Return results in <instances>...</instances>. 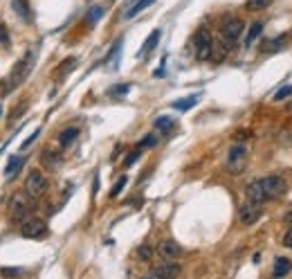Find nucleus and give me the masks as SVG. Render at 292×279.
<instances>
[{
	"label": "nucleus",
	"instance_id": "nucleus-1",
	"mask_svg": "<svg viewBox=\"0 0 292 279\" xmlns=\"http://www.w3.org/2000/svg\"><path fill=\"white\" fill-rule=\"evenodd\" d=\"M245 194L254 203H265V200H274L285 194V180L281 176H267L256 178L245 187Z\"/></svg>",
	"mask_w": 292,
	"mask_h": 279
},
{
	"label": "nucleus",
	"instance_id": "nucleus-2",
	"mask_svg": "<svg viewBox=\"0 0 292 279\" xmlns=\"http://www.w3.org/2000/svg\"><path fill=\"white\" fill-rule=\"evenodd\" d=\"M32 68H34V54L30 52V54H25L16 65H14L12 75L7 77V84H5V93H12V90H16L23 81H27Z\"/></svg>",
	"mask_w": 292,
	"mask_h": 279
},
{
	"label": "nucleus",
	"instance_id": "nucleus-3",
	"mask_svg": "<svg viewBox=\"0 0 292 279\" xmlns=\"http://www.w3.org/2000/svg\"><path fill=\"white\" fill-rule=\"evenodd\" d=\"M32 212H34V198L30 194H16L9 200V216L14 223H23L32 216Z\"/></svg>",
	"mask_w": 292,
	"mask_h": 279
},
{
	"label": "nucleus",
	"instance_id": "nucleus-4",
	"mask_svg": "<svg viewBox=\"0 0 292 279\" xmlns=\"http://www.w3.org/2000/svg\"><path fill=\"white\" fill-rule=\"evenodd\" d=\"M212 43H214V38H212V34H209V30L200 27V30L196 32V36H193V52H196V59L207 61L209 56H212Z\"/></svg>",
	"mask_w": 292,
	"mask_h": 279
},
{
	"label": "nucleus",
	"instance_id": "nucleus-5",
	"mask_svg": "<svg viewBox=\"0 0 292 279\" xmlns=\"http://www.w3.org/2000/svg\"><path fill=\"white\" fill-rule=\"evenodd\" d=\"M47 191V180L45 176L41 174V171H30V176H27L25 180V194H30L32 198H41L43 194Z\"/></svg>",
	"mask_w": 292,
	"mask_h": 279
},
{
	"label": "nucleus",
	"instance_id": "nucleus-6",
	"mask_svg": "<svg viewBox=\"0 0 292 279\" xmlns=\"http://www.w3.org/2000/svg\"><path fill=\"white\" fill-rule=\"evenodd\" d=\"M21 234L27 239H43L47 234V225H45V221L30 216V219H25L21 223Z\"/></svg>",
	"mask_w": 292,
	"mask_h": 279
},
{
	"label": "nucleus",
	"instance_id": "nucleus-7",
	"mask_svg": "<svg viewBox=\"0 0 292 279\" xmlns=\"http://www.w3.org/2000/svg\"><path fill=\"white\" fill-rule=\"evenodd\" d=\"M245 160H247V149L243 144H236V147L229 149V156H227L229 174H241L243 167H245Z\"/></svg>",
	"mask_w": 292,
	"mask_h": 279
},
{
	"label": "nucleus",
	"instance_id": "nucleus-8",
	"mask_svg": "<svg viewBox=\"0 0 292 279\" xmlns=\"http://www.w3.org/2000/svg\"><path fill=\"white\" fill-rule=\"evenodd\" d=\"M220 34H223V41L227 43V45L236 43L238 36L243 34V21H238V18H229V21L220 27Z\"/></svg>",
	"mask_w": 292,
	"mask_h": 279
},
{
	"label": "nucleus",
	"instance_id": "nucleus-9",
	"mask_svg": "<svg viewBox=\"0 0 292 279\" xmlns=\"http://www.w3.org/2000/svg\"><path fill=\"white\" fill-rule=\"evenodd\" d=\"M157 252H160V257H162V259H166V261H173V259H178V257H180L182 248H180V245L175 243L173 239H166V241H162V243H160Z\"/></svg>",
	"mask_w": 292,
	"mask_h": 279
},
{
	"label": "nucleus",
	"instance_id": "nucleus-10",
	"mask_svg": "<svg viewBox=\"0 0 292 279\" xmlns=\"http://www.w3.org/2000/svg\"><path fill=\"white\" fill-rule=\"evenodd\" d=\"M261 203H254V200H250L247 205H243L241 207V223L243 225H252L258 221V216H261V207H258Z\"/></svg>",
	"mask_w": 292,
	"mask_h": 279
},
{
	"label": "nucleus",
	"instance_id": "nucleus-11",
	"mask_svg": "<svg viewBox=\"0 0 292 279\" xmlns=\"http://www.w3.org/2000/svg\"><path fill=\"white\" fill-rule=\"evenodd\" d=\"M148 275H151V277H175V275H180V266H178V263L166 261V263L155 266L151 272H148Z\"/></svg>",
	"mask_w": 292,
	"mask_h": 279
},
{
	"label": "nucleus",
	"instance_id": "nucleus-12",
	"mask_svg": "<svg viewBox=\"0 0 292 279\" xmlns=\"http://www.w3.org/2000/svg\"><path fill=\"white\" fill-rule=\"evenodd\" d=\"M290 270H292V261H290V259L279 257L274 261V270H272V272H274V277H285Z\"/></svg>",
	"mask_w": 292,
	"mask_h": 279
},
{
	"label": "nucleus",
	"instance_id": "nucleus-13",
	"mask_svg": "<svg viewBox=\"0 0 292 279\" xmlns=\"http://www.w3.org/2000/svg\"><path fill=\"white\" fill-rule=\"evenodd\" d=\"M23 167V158L21 156H14V158H9V162H7V171H5V176L7 178H14L18 174V169Z\"/></svg>",
	"mask_w": 292,
	"mask_h": 279
},
{
	"label": "nucleus",
	"instance_id": "nucleus-14",
	"mask_svg": "<svg viewBox=\"0 0 292 279\" xmlns=\"http://www.w3.org/2000/svg\"><path fill=\"white\" fill-rule=\"evenodd\" d=\"M227 47L229 45H225V43H212V56H209V59H214L216 63L223 61L225 56H227Z\"/></svg>",
	"mask_w": 292,
	"mask_h": 279
},
{
	"label": "nucleus",
	"instance_id": "nucleus-15",
	"mask_svg": "<svg viewBox=\"0 0 292 279\" xmlns=\"http://www.w3.org/2000/svg\"><path fill=\"white\" fill-rule=\"evenodd\" d=\"M157 41H160V30H155V32H153V34H151V36H148V38H146V41H144V47H142V50H140V52H137V54H140V56H144V54H148V52H151V50H153V47H155V45H157Z\"/></svg>",
	"mask_w": 292,
	"mask_h": 279
},
{
	"label": "nucleus",
	"instance_id": "nucleus-16",
	"mask_svg": "<svg viewBox=\"0 0 292 279\" xmlns=\"http://www.w3.org/2000/svg\"><path fill=\"white\" fill-rule=\"evenodd\" d=\"M200 99V95H191V97H184V99H178V102H173V108L175 110H189L191 106H196Z\"/></svg>",
	"mask_w": 292,
	"mask_h": 279
},
{
	"label": "nucleus",
	"instance_id": "nucleus-17",
	"mask_svg": "<svg viewBox=\"0 0 292 279\" xmlns=\"http://www.w3.org/2000/svg\"><path fill=\"white\" fill-rule=\"evenodd\" d=\"M261 32H263V23H254V25L250 27V32H247V36H245V45H252V43L261 36Z\"/></svg>",
	"mask_w": 292,
	"mask_h": 279
},
{
	"label": "nucleus",
	"instance_id": "nucleus-18",
	"mask_svg": "<svg viewBox=\"0 0 292 279\" xmlns=\"http://www.w3.org/2000/svg\"><path fill=\"white\" fill-rule=\"evenodd\" d=\"M76 137H79V128H68V131L61 133L59 140H61V144H63V147H70Z\"/></svg>",
	"mask_w": 292,
	"mask_h": 279
},
{
	"label": "nucleus",
	"instance_id": "nucleus-19",
	"mask_svg": "<svg viewBox=\"0 0 292 279\" xmlns=\"http://www.w3.org/2000/svg\"><path fill=\"white\" fill-rule=\"evenodd\" d=\"M153 3H155V0H140V3H135V5H133V7H131V9H128V12H126V18H133V16H137V14H140L142 9H146L148 5H153Z\"/></svg>",
	"mask_w": 292,
	"mask_h": 279
},
{
	"label": "nucleus",
	"instance_id": "nucleus-20",
	"mask_svg": "<svg viewBox=\"0 0 292 279\" xmlns=\"http://www.w3.org/2000/svg\"><path fill=\"white\" fill-rule=\"evenodd\" d=\"M270 5H272V0H247L245 9H250V12H258V9H267Z\"/></svg>",
	"mask_w": 292,
	"mask_h": 279
},
{
	"label": "nucleus",
	"instance_id": "nucleus-21",
	"mask_svg": "<svg viewBox=\"0 0 292 279\" xmlns=\"http://www.w3.org/2000/svg\"><path fill=\"white\" fill-rule=\"evenodd\" d=\"M12 3H14V7H16L18 16H23V18H27V16H30V9H27L25 0H12Z\"/></svg>",
	"mask_w": 292,
	"mask_h": 279
},
{
	"label": "nucleus",
	"instance_id": "nucleus-22",
	"mask_svg": "<svg viewBox=\"0 0 292 279\" xmlns=\"http://www.w3.org/2000/svg\"><path fill=\"white\" fill-rule=\"evenodd\" d=\"M171 126H173V119L171 117H157L155 119V128H160V131H169Z\"/></svg>",
	"mask_w": 292,
	"mask_h": 279
},
{
	"label": "nucleus",
	"instance_id": "nucleus-23",
	"mask_svg": "<svg viewBox=\"0 0 292 279\" xmlns=\"http://www.w3.org/2000/svg\"><path fill=\"white\" fill-rule=\"evenodd\" d=\"M126 182H128V178H126V176L119 178V180L115 182V187H113V191H110V196H119V194H122V189L126 187Z\"/></svg>",
	"mask_w": 292,
	"mask_h": 279
},
{
	"label": "nucleus",
	"instance_id": "nucleus-24",
	"mask_svg": "<svg viewBox=\"0 0 292 279\" xmlns=\"http://www.w3.org/2000/svg\"><path fill=\"white\" fill-rule=\"evenodd\" d=\"M281 43H285V36H279V38H274V41L265 43V50H267V52H276V50L281 47Z\"/></svg>",
	"mask_w": 292,
	"mask_h": 279
},
{
	"label": "nucleus",
	"instance_id": "nucleus-25",
	"mask_svg": "<svg viewBox=\"0 0 292 279\" xmlns=\"http://www.w3.org/2000/svg\"><path fill=\"white\" fill-rule=\"evenodd\" d=\"M292 95V86H283V88L279 90V93L274 95V102H281V99H285V97H290Z\"/></svg>",
	"mask_w": 292,
	"mask_h": 279
},
{
	"label": "nucleus",
	"instance_id": "nucleus-26",
	"mask_svg": "<svg viewBox=\"0 0 292 279\" xmlns=\"http://www.w3.org/2000/svg\"><path fill=\"white\" fill-rule=\"evenodd\" d=\"M151 254H153V250L148 248V245H142V248L137 250V257H140L142 261H148V259H151Z\"/></svg>",
	"mask_w": 292,
	"mask_h": 279
},
{
	"label": "nucleus",
	"instance_id": "nucleus-27",
	"mask_svg": "<svg viewBox=\"0 0 292 279\" xmlns=\"http://www.w3.org/2000/svg\"><path fill=\"white\" fill-rule=\"evenodd\" d=\"M128 88H131L128 84H124V86H113V88L108 90V95H126Z\"/></svg>",
	"mask_w": 292,
	"mask_h": 279
},
{
	"label": "nucleus",
	"instance_id": "nucleus-28",
	"mask_svg": "<svg viewBox=\"0 0 292 279\" xmlns=\"http://www.w3.org/2000/svg\"><path fill=\"white\" fill-rule=\"evenodd\" d=\"M74 63H76V59H68V61H65V65H61V68L56 70V75H65L68 70L74 68Z\"/></svg>",
	"mask_w": 292,
	"mask_h": 279
},
{
	"label": "nucleus",
	"instance_id": "nucleus-29",
	"mask_svg": "<svg viewBox=\"0 0 292 279\" xmlns=\"http://www.w3.org/2000/svg\"><path fill=\"white\" fill-rule=\"evenodd\" d=\"M102 14H104V9H102V7H92V9H90L88 21H90V23H94L97 18H102Z\"/></svg>",
	"mask_w": 292,
	"mask_h": 279
},
{
	"label": "nucleus",
	"instance_id": "nucleus-30",
	"mask_svg": "<svg viewBox=\"0 0 292 279\" xmlns=\"http://www.w3.org/2000/svg\"><path fill=\"white\" fill-rule=\"evenodd\" d=\"M0 45L3 47L9 45V34H7V27L5 25H0Z\"/></svg>",
	"mask_w": 292,
	"mask_h": 279
},
{
	"label": "nucleus",
	"instance_id": "nucleus-31",
	"mask_svg": "<svg viewBox=\"0 0 292 279\" xmlns=\"http://www.w3.org/2000/svg\"><path fill=\"white\" fill-rule=\"evenodd\" d=\"M43 162H47V165H56L59 162V156H52V151L43 153Z\"/></svg>",
	"mask_w": 292,
	"mask_h": 279
},
{
	"label": "nucleus",
	"instance_id": "nucleus-32",
	"mask_svg": "<svg viewBox=\"0 0 292 279\" xmlns=\"http://www.w3.org/2000/svg\"><path fill=\"white\" fill-rule=\"evenodd\" d=\"M153 144H155V135H148V137H144L140 142V149H144V147H153Z\"/></svg>",
	"mask_w": 292,
	"mask_h": 279
},
{
	"label": "nucleus",
	"instance_id": "nucleus-33",
	"mask_svg": "<svg viewBox=\"0 0 292 279\" xmlns=\"http://www.w3.org/2000/svg\"><path fill=\"white\" fill-rule=\"evenodd\" d=\"M137 158H140V149H135V151H133V153H131V156H128V158H126V167H128V165H133V162H135V160H137Z\"/></svg>",
	"mask_w": 292,
	"mask_h": 279
},
{
	"label": "nucleus",
	"instance_id": "nucleus-34",
	"mask_svg": "<svg viewBox=\"0 0 292 279\" xmlns=\"http://www.w3.org/2000/svg\"><path fill=\"white\" fill-rule=\"evenodd\" d=\"M283 245H285V248H292V230H288V232H285V237H283Z\"/></svg>",
	"mask_w": 292,
	"mask_h": 279
},
{
	"label": "nucleus",
	"instance_id": "nucleus-35",
	"mask_svg": "<svg viewBox=\"0 0 292 279\" xmlns=\"http://www.w3.org/2000/svg\"><path fill=\"white\" fill-rule=\"evenodd\" d=\"M285 221H288V223H292V210L288 212V214H285Z\"/></svg>",
	"mask_w": 292,
	"mask_h": 279
},
{
	"label": "nucleus",
	"instance_id": "nucleus-36",
	"mask_svg": "<svg viewBox=\"0 0 292 279\" xmlns=\"http://www.w3.org/2000/svg\"><path fill=\"white\" fill-rule=\"evenodd\" d=\"M0 115H3V106H0Z\"/></svg>",
	"mask_w": 292,
	"mask_h": 279
}]
</instances>
